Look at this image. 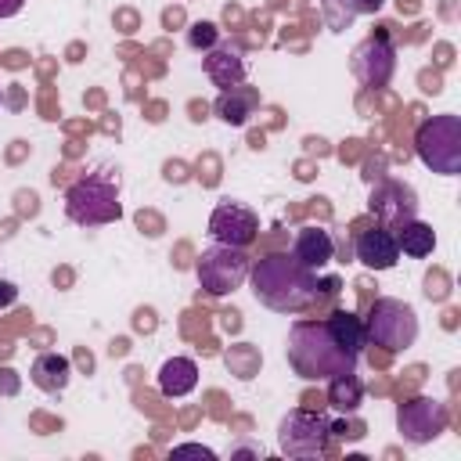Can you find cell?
<instances>
[{
    "label": "cell",
    "mask_w": 461,
    "mask_h": 461,
    "mask_svg": "<svg viewBox=\"0 0 461 461\" xmlns=\"http://www.w3.org/2000/svg\"><path fill=\"white\" fill-rule=\"evenodd\" d=\"M194 385H198V364L191 357H169L158 367V393L162 396L176 400V396H187Z\"/></svg>",
    "instance_id": "9a60e30c"
},
{
    "label": "cell",
    "mask_w": 461,
    "mask_h": 461,
    "mask_svg": "<svg viewBox=\"0 0 461 461\" xmlns=\"http://www.w3.org/2000/svg\"><path fill=\"white\" fill-rule=\"evenodd\" d=\"M205 76L220 86V90H230L238 83H245V58L238 47H212L205 50Z\"/></svg>",
    "instance_id": "4fadbf2b"
},
{
    "label": "cell",
    "mask_w": 461,
    "mask_h": 461,
    "mask_svg": "<svg viewBox=\"0 0 461 461\" xmlns=\"http://www.w3.org/2000/svg\"><path fill=\"white\" fill-rule=\"evenodd\" d=\"M360 400H364V385H360L357 371L328 378V403H331L335 411H342V414H353V411L360 407Z\"/></svg>",
    "instance_id": "ffe728a7"
},
{
    "label": "cell",
    "mask_w": 461,
    "mask_h": 461,
    "mask_svg": "<svg viewBox=\"0 0 461 461\" xmlns=\"http://www.w3.org/2000/svg\"><path fill=\"white\" fill-rule=\"evenodd\" d=\"M414 151L432 173H443V176L461 173V115L443 112L425 119L414 133Z\"/></svg>",
    "instance_id": "277c9868"
},
{
    "label": "cell",
    "mask_w": 461,
    "mask_h": 461,
    "mask_svg": "<svg viewBox=\"0 0 461 461\" xmlns=\"http://www.w3.org/2000/svg\"><path fill=\"white\" fill-rule=\"evenodd\" d=\"M382 4H385V0H353L357 14H375V11H382Z\"/></svg>",
    "instance_id": "cb8c5ba5"
},
{
    "label": "cell",
    "mask_w": 461,
    "mask_h": 461,
    "mask_svg": "<svg viewBox=\"0 0 461 461\" xmlns=\"http://www.w3.org/2000/svg\"><path fill=\"white\" fill-rule=\"evenodd\" d=\"M212 112H216L227 126H245L249 115L256 112V90H249V86H241V83L230 86V90H220Z\"/></svg>",
    "instance_id": "2e32d148"
},
{
    "label": "cell",
    "mask_w": 461,
    "mask_h": 461,
    "mask_svg": "<svg viewBox=\"0 0 461 461\" xmlns=\"http://www.w3.org/2000/svg\"><path fill=\"white\" fill-rule=\"evenodd\" d=\"M32 385L36 389H43V393H61L65 385H68V375H72V364H68V357H61V353H40L36 360H32Z\"/></svg>",
    "instance_id": "e0dca14e"
},
{
    "label": "cell",
    "mask_w": 461,
    "mask_h": 461,
    "mask_svg": "<svg viewBox=\"0 0 461 461\" xmlns=\"http://www.w3.org/2000/svg\"><path fill=\"white\" fill-rule=\"evenodd\" d=\"M321 7H324V18H328L331 29H346L353 22V14H357L353 0H324Z\"/></svg>",
    "instance_id": "44dd1931"
},
{
    "label": "cell",
    "mask_w": 461,
    "mask_h": 461,
    "mask_svg": "<svg viewBox=\"0 0 461 461\" xmlns=\"http://www.w3.org/2000/svg\"><path fill=\"white\" fill-rule=\"evenodd\" d=\"M367 209L382 220V227L396 230L400 223H407V220H414V216H418V194H414V187H411V184L385 180V184H378V187L371 191Z\"/></svg>",
    "instance_id": "8fae6325"
},
{
    "label": "cell",
    "mask_w": 461,
    "mask_h": 461,
    "mask_svg": "<svg viewBox=\"0 0 461 461\" xmlns=\"http://www.w3.org/2000/svg\"><path fill=\"white\" fill-rule=\"evenodd\" d=\"M209 234H212L216 245L249 249L259 234V216L241 202H220L209 216Z\"/></svg>",
    "instance_id": "ba28073f"
},
{
    "label": "cell",
    "mask_w": 461,
    "mask_h": 461,
    "mask_svg": "<svg viewBox=\"0 0 461 461\" xmlns=\"http://www.w3.org/2000/svg\"><path fill=\"white\" fill-rule=\"evenodd\" d=\"M364 335L367 342L375 346H385V349H407L414 346L418 339V313L403 303V299H375L371 310H367V321H364Z\"/></svg>",
    "instance_id": "5b68a950"
},
{
    "label": "cell",
    "mask_w": 461,
    "mask_h": 461,
    "mask_svg": "<svg viewBox=\"0 0 461 461\" xmlns=\"http://www.w3.org/2000/svg\"><path fill=\"white\" fill-rule=\"evenodd\" d=\"M249 277L256 299L277 313H303L339 292V277H317V270L285 252L263 256L256 267H249Z\"/></svg>",
    "instance_id": "6da1fadb"
},
{
    "label": "cell",
    "mask_w": 461,
    "mask_h": 461,
    "mask_svg": "<svg viewBox=\"0 0 461 461\" xmlns=\"http://www.w3.org/2000/svg\"><path fill=\"white\" fill-rule=\"evenodd\" d=\"M292 256H295L303 267L321 270L324 263H331V256H335V241H331V234H328L324 227H303V230L295 234Z\"/></svg>",
    "instance_id": "5bb4252c"
},
{
    "label": "cell",
    "mask_w": 461,
    "mask_h": 461,
    "mask_svg": "<svg viewBox=\"0 0 461 461\" xmlns=\"http://www.w3.org/2000/svg\"><path fill=\"white\" fill-rule=\"evenodd\" d=\"M288 364L306 382H328L357 371V353L339 346L324 321H295L288 331Z\"/></svg>",
    "instance_id": "7a4b0ae2"
},
{
    "label": "cell",
    "mask_w": 461,
    "mask_h": 461,
    "mask_svg": "<svg viewBox=\"0 0 461 461\" xmlns=\"http://www.w3.org/2000/svg\"><path fill=\"white\" fill-rule=\"evenodd\" d=\"M331 443V418L324 411H288L277 425V447L288 457H324Z\"/></svg>",
    "instance_id": "8992f818"
},
{
    "label": "cell",
    "mask_w": 461,
    "mask_h": 461,
    "mask_svg": "<svg viewBox=\"0 0 461 461\" xmlns=\"http://www.w3.org/2000/svg\"><path fill=\"white\" fill-rule=\"evenodd\" d=\"M65 216L79 227H104L122 216L119 202V173L112 169H94L68 184L65 191Z\"/></svg>",
    "instance_id": "3957f363"
},
{
    "label": "cell",
    "mask_w": 461,
    "mask_h": 461,
    "mask_svg": "<svg viewBox=\"0 0 461 461\" xmlns=\"http://www.w3.org/2000/svg\"><path fill=\"white\" fill-rule=\"evenodd\" d=\"M216 40H220V29H216L212 22H194V25L187 29V43H191L194 50H212Z\"/></svg>",
    "instance_id": "7402d4cb"
},
{
    "label": "cell",
    "mask_w": 461,
    "mask_h": 461,
    "mask_svg": "<svg viewBox=\"0 0 461 461\" xmlns=\"http://www.w3.org/2000/svg\"><path fill=\"white\" fill-rule=\"evenodd\" d=\"M353 252H357V259H360L364 267H371V270H389V267H396V259H400V245H396V234H393L389 227H371V230H364V234L353 241Z\"/></svg>",
    "instance_id": "7c38bea8"
},
{
    "label": "cell",
    "mask_w": 461,
    "mask_h": 461,
    "mask_svg": "<svg viewBox=\"0 0 461 461\" xmlns=\"http://www.w3.org/2000/svg\"><path fill=\"white\" fill-rule=\"evenodd\" d=\"M393 72H396V47L389 43L385 32L367 36V40L353 50V76H357L364 86L378 90V86H385V83L393 79Z\"/></svg>",
    "instance_id": "30bf717a"
},
{
    "label": "cell",
    "mask_w": 461,
    "mask_h": 461,
    "mask_svg": "<svg viewBox=\"0 0 461 461\" xmlns=\"http://www.w3.org/2000/svg\"><path fill=\"white\" fill-rule=\"evenodd\" d=\"M25 7V0H0V18H11V14H18Z\"/></svg>",
    "instance_id": "484cf974"
},
{
    "label": "cell",
    "mask_w": 461,
    "mask_h": 461,
    "mask_svg": "<svg viewBox=\"0 0 461 461\" xmlns=\"http://www.w3.org/2000/svg\"><path fill=\"white\" fill-rule=\"evenodd\" d=\"M396 425L407 443H432L447 429V407L432 396H414V400L400 403Z\"/></svg>",
    "instance_id": "9c48e42d"
},
{
    "label": "cell",
    "mask_w": 461,
    "mask_h": 461,
    "mask_svg": "<svg viewBox=\"0 0 461 461\" xmlns=\"http://www.w3.org/2000/svg\"><path fill=\"white\" fill-rule=\"evenodd\" d=\"M324 324H328V331L339 339V346H346L349 353L360 357L367 335H364V321H360L357 313H349V310H335L331 317H324Z\"/></svg>",
    "instance_id": "d6986e66"
},
{
    "label": "cell",
    "mask_w": 461,
    "mask_h": 461,
    "mask_svg": "<svg viewBox=\"0 0 461 461\" xmlns=\"http://www.w3.org/2000/svg\"><path fill=\"white\" fill-rule=\"evenodd\" d=\"M0 389H4V393H14V389H18L14 371H0Z\"/></svg>",
    "instance_id": "4316f807"
},
{
    "label": "cell",
    "mask_w": 461,
    "mask_h": 461,
    "mask_svg": "<svg viewBox=\"0 0 461 461\" xmlns=\"http://www.w3.org/2000/svg\"><path fill=\"white\" fill-rule=\"evenodd\" d=\"M194 274H198V285L209 295H230L249 277V256H245V249L212 245V249H202V256L194 263Z\"/></svg>",
    "instance_id": "52a82bcc"
},
{
    "label": "cell",
    "mask_w": 461,
    "mask_h": 461,
    "mask_svg": "<svg viewBox=\"0 0 461 461\" xmlns=\"http://www.w3.org/2000/svg\"><path fill=\"white\" fill-rule=\"evenodd\" d=\"M187 454L205 457V461H212V457H216V454H212L209 447H202V443H180V447H173V457H187Z\"/></svg>",
    "instance_id": "603a6c76"
},
{
    "label": "cell",
    "mask_w": 461,
    "mask_h": 461,
    "mask_svg": "<svg viewBox=\"0 0 461 461\" xmlns=\"http://www.w3.org/2000/svg\"><path fill=\"white\" fill-rule=\"evenodd\" d=\"M393 234H396L400 252L411 256V259H421V256H429V252L436 249V230H432L429 223H421V220H407V223H400Z\"/></svg>",
    "instance_id": "ac0fdd59"
},
{
    "label": "cell",
    "mask_w": 461,
    "mask_h": 461,
    "mask_svg": "<svg viewBox=\"0 0 461 461\" xmlns=\"http://www.w3.org/2000/svg\"><path fill=\"white\" fill-rule=\"evenodd\" d=\"M14 295H18V288H14L11 281H0V306H11Z\"/></svg>",
    "instance_id": "d4e9b609"
}]
</instances>
